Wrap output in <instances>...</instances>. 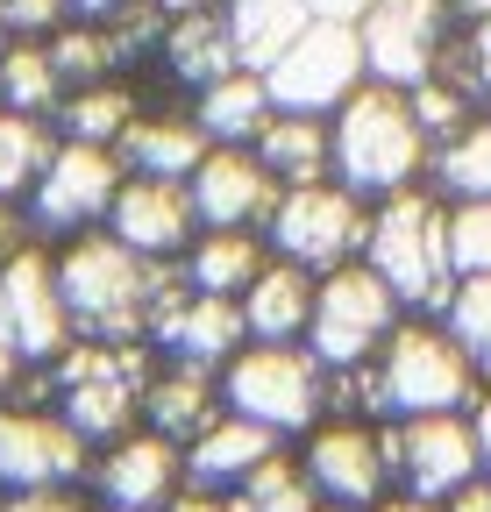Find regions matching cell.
I'll list each match as a JSON object with an SVG mask.
<instances>
[{
  "label": "cell",
  "instance_id": "45",
  "mask_svg": "<svg viewBox=\"0 0 491 512\" xmlns=\"http://www.w3.org/2000/svg\"><path fill=\"white\" fill-rule=\"evenodd\" d=\"M470 43H477V64H484V100H491V8L470 22Z\"/></svg>",
  "mask_w": 491,
  "mask_h": 512
},
{
  "label": "cell",
  "instance_id": "27",
  "mask_svg": "<svg viewBox=\"0 0 491 512\" xmlns=\"http://www.w3.org/2000/svg\"><path fill=\"white\" fill-rule=\"evenodd\" d=\"M143 114V93L129 79H93V86H72L65 100H57V136H72V143H121V128H129Z\"/></svg>",
  "mask_w": 491,
  "mask_h": 512
},
{
  "label": "cell",
  "instance_id": "9",
  "mask_svg": "<svg viewBox=\"0 0 491 512\" xmlns=\"http://www.w3.org/2000/svg\"><path fill=\"white\" fill-rule=\"evenodd\" d=\"M65 342H72V313H65V285H57V249L29 235L0 264V349L22 370H43L65 356Z\"/></svg>",
  "mask_w": 491,
  "mask_h": 512
},
{
  "label": "cell",
  "instance_id": "1",
  "mask_svg": "<svg viewBox=\"0 0 491 512\" xmlns=\"http://www.w3.org/2000/svg\"><path fill=\"white\" fill-rule=\"evenodd\" d=\"M335 178L356 192V200H392V192L420 185L427 164H435V143H427V128L413 121V100L406 86H385V79H363L335 114Z\"/></svg>",
  "mask_w": 491,
  "mask_h": 512
},
{
  "label": "cell",
  "instance_id": "24",
  "mask_svg": "<svg viewBox=\"0 0 491 512\" xmlns=\"http://www.w3.org/2000/svg\"><path fill=\"white\" fill-rule=\"evenodd\" d=\"M264 157V171L278 185H314V178H335V128L328 114H271L264 136L250 143Z\"/></svg>",
  "mask_w": 491,
  "mask_h": 512
},
{
  "label": "cell",
  "instance_id": "49",
  "mask_svg": "<svg viewBox=\"0 0 491 512\" xmlns=\"http://www.w3.org/2000/svg\"><path fill=\"white\" fill-rule=\"evenodd\" d=\"M456 8H463V22H477V15L491 8V0H456Z\"/></svg>",
  "mask_w": 491,
  "mask_h": 512
},
{
  "label": "cell",
  "instance_id": "22",
  "mask_svg": "<svg viewBox=\"0 0 491 512\" xmlns=\"http://www.w3.org/2000/svg\"><path fill=\"white\" fill-rule=\"evenodd\" d=\"M314 271L306 264H285V256H271V264L242 285V328H250V342H306V320H314Z\"/></svg>",
  "mask_w": 491,
  "mask_h": 512
},
{
  "label": "cell",
  "instance_id": "8",
  "mask_svg": "<svg viewBox=\"0 0 491 512\" xmlns=\"http://www.w3.org/2000/svg\"><path fill=\"white\" fill-rule=\"evenodd\" d=\"M399 320H406L399 292L356 256V264H342V271H321L314 320H306V349H314L328 370H356V363H378V349L392 342Z\"/></svg>",
  "mask_w": 491,
  "mask_h": 512
},
{
  "label": "cell",
  "instance_id": "16",
  "mask_svg": "<svg viewBox=\"0 0 491 512\" xmlns=\"http://www.w3.org/2000/svg\"><path fill=\"white\" fill-rule=\"evenodd\" d=\"M93 491L100 505H121V512H164L178 491H186V448L164 441L157 427H129L121 441L93 448Z\"/></svg>",
  "mask_w": 491,
  "mask_h": 512
},
{
  "label": "cell",
  "instance_id": "7",
  "mask_svg": "<svg viewBox=\"0 0 491 512\" xmlns=\"http://www.w3.org/2000/svg\"><path fill=\"white\" fill-rule=\"evenodd\" d=\"M264 235H271V256L306 264L321 278V271H342V264L363 256V242H371V200H356L342 178L285 185L271 221H264Z\"/></svg>",
  "mask_w": 491,
  "mask_h": 512
},
{
  "label": "cell",
  "instance_id": "37",
  "mask_svg": "<svg viewBox=\"0 0 491 512\" xmlns=\"http://www.w3.org/2000/svg\"><path fill=\"white\" fill-rule=\"evenodd\" d=\"M0 22H8V43H50L72 22V0H0Z\"/></svg>",
  "mask_w": 491,
  "mask_h": 512
},
{
  "label": "cell",
  "instance_id": "18",
  "mask_svg": "<svg viewBox=\"0 0 491 512\" xmlns=\"http://www.w3.org/2000/svg\"><path fill=\"white\" fill-rule=\"evenodd\" d=\"M186 192H193L200 228H264L285 185L264 171V157L250 143H214L200 157V171L186 178Z\"/></svg>",
  "mask_w": 491,
  "mask_h": 512
},
{
  "label": "cell",
  "instance_id": "40",
  "mask_svg": "<svg viewBox=\"0 0 491 512\" xmlns=\"http://www.w3.org/2000/svg\"><path fill=\"white\" fill-rule=\"evenodd\" d=\"M442 512H491V477H470L463 491H449Z\"/></svg>",
  "mask_w": 491,
  "mask_h": 512
},
{
  "label": "cell",
  "instance_id": "47",
  "mask_svg": "<svg viewBox=\"0 0 491 512\" xmlns=\"http://www.w3.org/2000/svg\"><path fill=\"white\" fill-rule=\"evenodd\" d=\"M15 384H22V363H15L8 349H0V406H8V399H15Z\"/></svg>",
  "mask_w": 491,
  "mask_h": 512
},
{
  "label": "cell",
  "instance_id": "13",
  "mask_svg": "<svg viewBox=\"0 0 491 512\" xmlns=\"http://www.w3.org/2000/svg\"><path fill=\"white\" fill-rule=\"evenodd\" d=\"M385 456H392V484L399 491L435 498V505L449 491H463L470 477H484L470 413H406V420H385Z\"/></svg>",
  "mask_w": 491,
  "mask_h": 512
},
{
  "label": "cell",
  "instance_id": "54",
  "mask_svg": "<svg viewBox=\"0 0 491 512\" xmlns=\"http://www.w3.org/2000/svg\"><path fill=\"white\" fill-rule=\"evenodd\" d=\"M0 107H8V100H0Z\"/></svg>",
  "mask_w": 491,
  "mask_h": 512
},
{
  "label": "cell",
  "instance_id": "42",
  "mask_svg": "<svg viewBox=\"0 0 491 512\" xmlns=\"http://www.w3.org/2000/svg\"><path fill=\"white\" fill-rule=\"evenodd\" d=\"M306 8H314V22H363L371 0H306Z\"/></svg>",
  "mask_w": 491,
  "mask_h": 512
},
{
  "label": "cell",
  "instance_id": "33",
  "mask_svg": "<svg viewBox=\"0 0 491 512\" xmlns=\"http://www.w3.org/2000/svg\"><path fill=\"white\" fill-rule=\"evenodd\" d=\"M50 57H57V72H65V93L72 86H93V79H114L121 72V57H129V50H121V36L107 29V22H65V29H57L50 36Z\"/></svg>",
  "mask_w": 491,
  "mask_h": 512
},
{
  "label": "cell",
  "instance_id": "53",
  "mask_svg": "<svg viewBox=\"0 0 491 512\" xmlns=\"http://www.w3.org/2000/svg\"><path fill=\"white\" fill-rule=\"evenodd\" d=\"M484 114H491V100H484Z\"/></svg>",
  "mask_w": 491,
  "mask_h": 512
},
{
  "label": "cell",
  "instance_id": "17",
  "mask_svg": "<svg viewBox=\"0 0 491 512\" xmlns=\"http://www.w3.org/2000/svg\"><path fill=\"white\" fill-rule=\"evenodd\" d=\"M107 235H121L136 256H150V264H178V256L193 249V235H200V214H193L186 178H136L129 171L121 192H114Z\"/></svg>",
  "mask_w": 491,
  "mask_h": 512
},
{
  "label": "cell",
  "instance_id": "41",
  "mask_svg": "<svg viewBox=\"0 0 491 512\" xmlns=\"http://www.w3.org/2000/svg\"><path fill=\"white\" fill-rule=\"evenodd\" d=\"M470 427H477V456H484V477H491V384L470 399Z\"/></svg>",
  "mask_w": 491,
  "mask_h": 512
},
{
  "label": "cell",
  "instance_id": "43",
  "mask_svg": "<svg viewBox=\"0 0 491 512\" xmlns=\"http://www.w3.org/2000/svg\"><path fill=\"white\" fill-rule=\"evenodd\" d=\"M164 512H228V505H221V491H200V484H186V491H178Z\"/></svg>",
  "mask_w": 491,
  "mask_h": 512
},
{
  "label": "cell",
  "instance_id": "25",
  "mask_svg": "<svg viewBox=\"0 0 491 512\" xmlns=\"http://www.w3.org/2000/svg\"><path fill=\"white\" fill-rule=\"evenodd\" d=\"M178 264H186V278H193L200 292L242 299V285L271 264V235H264V228H200L193 249L178 256Z\"/></svg>",
  "mask_w": 491,
  "mask_h": 512
},
{
  "label": "cell",
  "instance_id": "4",
  "mask_svg": "<svg viewBox=\"0 0 491 512\" xmlns=\"http://www.w3.org/2000/svg\"><path fill=\"white\" fill-rule=\"evenodd\" d=\"M363 264L399 292L406 313H442V299L456 285V264H449V200L427 178L392 192V200H378Z\"/></svg>",
  "mask_w": 491,
  "mask_h": 512
},
{
  "label": "cell",
  "instance_id": "15",
  "mask_svg": "<svg viewBox=\"0 0 491 512\" xmlns=\"http://www.w3.org/2000/svg\"><path fill=\"white\" fill-rule=\"evenodd\" d=\"M306 477L328 505H385L392 491V456H385V420H314L306 427Z\"/></svg>",
  "mask_w": 491,
  "mask_h": 512
},
{
  "label": "cell",
  "instance_id": "38",
  "mask_svg": "<svg viewBox=\"0 0 491 512\" xmlns=\"http://www.w3.org/2000/svg\"><path fill=\"white\" fill-rule=\"evenodd\" d=\"M0 512H93L72 484H50V491H0Z\"/></svg>",
  "mask_w": 491,
  "mask_h": 512
},
{
  "label": "cell",
  "instance_id": "19",
  "mask_svg": "<svg viewBox=\"0 0 491 512\" xmlns=\"http://www.w3.org/2000/svg\"><path fill=\"white\" fill-rule=\"evenodd\" d=\"M207 150H214V136L193 121V107H143L114 143L121 171H136V178H193Z\"/></svg>",
  "mask_w": 491,
  "mask_h": 512
},
{
  "label": "cell",
  "instance_id": "39",
  "mask_svg": "<svg viewBox=\"0 0 491 512\" xmlns=\"http://www.w3.org/2000/svg\"><path fill=\"white\" fill-rule=\"evenodd\" d=\"M29 235H36V228H29V214H22L15 200H0V264H8V256H15Z\"/></svg>",
  "mask_w": 491,
  "mask_h": 512
},
{
  "label": "cell",
  "instance_id": "31",
  "mask_svg": "<svg viewBox=\"0 0 491 512\" xmlns=\"http://www.w3.org/2000/svg\"><path fill=\"white\" fill-rule=\"evenodd\" d=\"M427 185L442 200H491V114H477L463 136H449L427 164Z\"/></svg>",
  "mask_w": 491,
  "mask_h": 512
},
{
  "label": "cell",
  "instance_id": "21",
  "mask_svg": "<svg viewBox=\"0 0 491 512\" xmlns=\"http://www.w3.org/2000/svg\"><path fill=\"white\" fill-rule=\"evenodd\" d=\"M157 64H164V79L178 93H200L228 72H242V57H235V36L221 22V0L214 8H193V15H171L164 36H157Z\"/></svg>",
  "mask_w": 491,
  "mask_h": 512
},
{
  "label": "cell",
  "instance_id": "44",
  "mask_svg": "<svg viewBox=\"0 0 491 512\" xmlns=\"http://www.w3.org/2000/svg\"><path fill=\"white\" fill-rule=\"evenodd\" d=\"M136 0H72V15L79 22H114V15H129Z\"/></svg>",
  "mask_w": 491,
  "mask_h": 512
},
{
  "label": "cell",
  "instance_id": "34",
  "mask_svg": "<svg viewBox=\"0 0 491 512\" xmlns=\"http://www.w3.org/2000/svg\"><path fill=\"white\" fill-rule=\"evenodd\" d=\"M435 320H442V328L456 335V349L477 363V377H491V271H477V278H456Z\"/></svg>",
  "mask_w": 491,
  "mask_h": 512
},
{
  "label": "cell",
  "instance_id": "20",
  "mask_svg": "<svg viewBox=\"0 0 491 512\" xmlns=\"http://www.w3.org/2000/svg\"><path fill=\"white\" fill-rule=\"evenodd\" d=\"M221 413H228V406H221V370L157 356V370H150V384H143V427H157L164 441L186 448V441L207 434Z\"/></svg>",
  "mask_w": 491,
  "mask_h": 512
},
{
  "label": "cell",
  "instance_id": "52",
  "mask_svg": "<svg viewBox=\"0 0 491 512\" xmlns=\"http://www.w3.org/2000/svg\"><path fill=\"white\" fill-rule=\"evenodd\" d=\"M100 512H121V505H100Z\"/></svg>",
  "mask_w": 491,
  "mask_h": 512
},
{
  "label": "cell",
  "instance_id": "29",
  "mask_svg": "<svg viewBox=\"0 0 491 512\" xmlns=\"http://www.w3.org/2000/svg\"><path fill=\"white\" fill-rule=\"evenodd\" d=\"M50 150H57V121L0 107V200H15V207L29 200V185L43 178Z\"/></svg>",
  "mask_w": 491,
  "mask_h": 512
},
{
  "label": "cell",
  "instance_id": "12",
  "mask_svg": "<svg viewBox=\"0 0 491 512\" xmlns=\"http://www.w3.org/2000/svg\"><path fill=\"white\" fill-rule=\"evenodd\" d=\"M93 470V441L57 413L50 399H8L0 406V491H50L79 484Z\"/></svg>",
  "mask_w": 491,
  "mask_h": 512
},
{
  "label": "cell",
  "instance_id": "28",
  "mask_svg": "<svg viewBox=\"0 0 491 512\" xmlns=\"http://www.w3.org/2000/svg\"><path fill=\"white\" fill-rule=\"evenodd\" d=\"M221 22L235 36V57H242V72H264V64L314 22V8L306 0H221Z\"/></svg>",
  "mask_w": 491,
  "mask_h": 512
},
{
  "label": "cell",
  "instance_id": "26",
  "mask_svg": "<svg viewBox=\"0 0 491 512\" xmlns=\"http://www.w3.org/2000/svg\"><path fill=\"white\" fill-rule=\"evenodd\" d=\"M271 114H278V100H271L264 72H228V79L193 93V121L207 128L214 143H257Z\"/></svg>",
  "mask_w": 491,
  "mask_h": 512
},
{
  "label": "cell",
  "instance_id": "36",
  "mask_svg": "<svg viewBox=\"0 0 491 512\" xmlns=\"http://www.w3.org/2000/svg\"><path fill=\"white\" fill-rule=\"evenodd\" d=\"M449 264L456 278L491 271V200H449Z\"/></svg>",
  "mask_w": 491,
  "mask_h": 512
},
{
  "label": "cell",
  "instance_id": "6",
  "mask_svg": "<svg viewBox=\"0 0 491 512\" xmlns=\"http://www.w3.org/2000/svg\"><path fill=\"white\" fill-rule=\"evenodd\" d=\"M378 384H385L392 420H406V413H470V399L484 392L477 363L456 349V335L435 313H406L392 328V342L378 349Z\"/></svg>",
  "mask_w": 491,
  "mask_h": 512
},
{
  "label": "cell",
  "instance_id": "50",
  "mask_svg": "<svg viewBox=\"0 0 491 512\" xmlns=\"http://www.w3.org/2000/svg\"><path fill=\"white\" fill-rule=\"evenodd\" d=\"M321 512H363V505H328V498H321Z\"/></svg>",
  "mask_w": 491,
  "mask_h": 512
},
{
  "label": "cell",
  "instance_id": "30",
  "mask_svg": "<svg viewBox=\"0 0 491 512\" xmlns=\"http://www.w3.org/2000/svg\"><path fill=\"white\" fill-rule=\"evenodd\" d=\"M221 505L228 512H321V491H314V477H306V463L278 448V456L257 463L235 491H221Z\"/></svg>",
  "mask_w": 491,
  "mask_h": 512
},
{
  "label": "cell",
  "instance_id": "14",
  "mask_svg": "<svg viewBox=\"0 0 491 512\" xmlns=\"http://www.w3.org/2000/svg\"><path fill=\"white\" fill-rule=\"evenodd\" d=\"M456 29H463L456 0H371V15L356 22L363 64H371V79H385V86H420Z\"/></svg>",
  "mask_w": 491,
  "mask_h": 512
},
{
  "label": "cell",
  "instance_id": "35",
  "mask_svg": "<svg viewBox=\"0 0 491 512\" xmlns=\"http://www.w3.org/2000/svg\"><path fill=\"white\" fill-rule=\"evenodd\" d=\"M406 100H413V121L427 128V143H449V136H463V128L484 114V100L477 93H463V86H449V79H420V86H406Z\"/></svg>",
  "mask_w": 491,
  "mask_h": 512
},
{
  "label": "cell",
  "instance_id": "3",
  "mask_svg": "<svg viewBox=\"0 0 491 512\" xmlns=\"http://www.w3.org/2000/svg\"><path fill=\"white\" fill-rule=\"evenodd\" d=\"M157 370V349L150 342H93V335H72L65 356L43 363V384H50V406L65 413L93 448L121 441L129 427H143V384Z\"/></svg>",
  "mask_w": 491,
  "mask_h": 512
},
{
  "label": "cell",
  "instance_id": "11",
  "mask_svg": "<svg viewBox=\"0 0 491 512\" xmlns=\"http://www.w3.org/2000/svg\"><path fill=\"white\" fill-rule=\"evenodd\" d=\"M363 79H371V64H363L356 22H306L264 64V86H271L278 114H335Z\"/></svg>",
  "mask_w": 491,
  "mask_h": 512
},
{
  "label": "cell",
  "instance_id": "23",
  "mask_svg": "<svg viewBox=\"0 0 491 512\" xmlns=\"http://www.w3.org/2000/svg\"><path fill=\"white\" fill-rule=\"evenodd\" d=\"M278 448H285V434L242 420V413H221L207 434L186 441V484H200V491H235L257 463H271Z\"/></svg>",
  "mask_w": 491,
  "mask_h": 512
},
{
  "label": "cell",
  "instance_id": "48",
  "mask_svg": "<svg viewBox=\"0 0 491 512\" xmlns=\"http://www.w3.org/2000/svg\"><path fill=\"white\" fill-rule=\"evenodd\" d=\"M164 15H193V8H214V0H157Z\"/></svg>",
  "mask_w": 491,
  "mask_h": 512
},
{
  "label": "cell",
  "instance_id": "51",
  "mask_svg": "<svg viewBox=\"0 0 491 512\" xmlns=\"http://www.w3.org/2000/svg\"><path fill=\"white\" fill-rule=\"evenodd\" d=\"M0 50H8V22H0Z\"/></svg>",
  "mask_w": 491,
  "mask_h": 512
},
{
  "label": "cell",
  "instance_id": "46",
  "mask_svg": "<svg viewBox=\"0 0 491 512\" xmlns=\"http://www.w3.org/2000/svg\"><path fill=\"white\" fill-rule=\"evenodd\" d=\"M371 512H442L435 498H413V491H399V498H385V505H371Z\"/></svg>",
  "mask_w": 491,
  "mask_h": 512
},
{
  "label": "cell",
  "instance_id": "32",
  "mask_svg": "<svg viewBox=\"0 0 491 512\" xmlns=\"http://www.w3.org/2000/svg\"><path fill=\"white\" fill-rule=\"evenodd\" d=\"M0 100H8L15 114H57V100H65V72H57L50 43H8L0 50Z\"/></svg>",
  "mask_w": 491,
  "mask_h": 512
},
{
  "label": "cell",
  "instance_id": "10",
  "mask_svg": "<svg viewBox=\"0 0 491 512\" xmlns=\"http://www.w3.org/2000/svg\"><path fill=\"white\" fill-rule=\"evenodd\" d=\"M121 178H129V171H121V157H114L107 143H72V136H57V150H50L43 178L29 185L22 214H29L36 235L72 242V235H86V228H107Z\"/></svg>",
  "mask_w": 491,
  "mask_h": 512
},
{
  "label": "cell",
  "instance_id": "2",
  "mask_svg": "<svg viewBox=\"0 0 491 512\" xmlns=\"http://www.w3.org/2000/svg\"><path fill=\"white\" fill-rule=\"evenodd\" d=\"M57 285H65L72 335H93V342H150L157 264L136 256L121 235L86 228L72 242H57Z\"/></svg>",
  "mask_w": 491,
  "mask_h": 512
},
{
  "label": "cell",
  "instance_id": "5",
  "mask_svg": "<svg viewBox=\"0 0 491 512\" xmlns=\"http://www.w3.org/2000/svg\"><path fill=\"white\" fill-rule=\"evenodd\" d=\"M221 406L271 434H306L328 413V363L306 342H242L221 363Z\"/></svg>",
  "mask_w": 491,
  "mask_h": 512
}]
</instances>
